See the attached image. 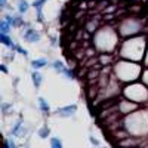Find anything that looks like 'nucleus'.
I'll use <instances>...</instances> for the list:
<instances>
[{"mask_svg": "<svg viewBox=\"0 0 148 148\" xmlns=\"http://www.w3.org/2000/svg\"><path fill=\"white\" fill-rule=\"evenodd\" d=\"M125 127L133 138H141L148 132V111H136L125 120Z\"/></svg>", "mask_w": 148, "mask_h": 148, "instance_id": "1", "label": "nucleus"}, {"mask_svg": "<svg viewBox=\"0 0 148 148\" xmlns=\"http://www.w3.org/2000/svg\"><path fill=\"white\" fill-rule=\"evenodd\" d=\"M123 95L127 96L130 101L133 102H144L148 98V90L145 84H139V83H132L130 86L125 88Z\"/></svg>", "mask_w": 148, "mask_h": 148, "instance_id": "2", "label": "nucleus"}, {"mask_svg": "<svg viewBox=\"0 0 148 148\" xmlns=\"http://www.w3.org/2000/svg\"><path fill=\"white\" fill-rule=\"evenodd\" d=\"M141 31V22L136 21V19H127V21H123L121 22V25H120V33L123 36H129V34H135V33H138Z\"/></svg>", "mask_w": 148, "mask_h": 148, "instance_id": "3", "label": "nucleus"}, {"mask_svg": "<svg viewBox=\"0 0 148 148\" xmlns=\"http://www.w3.org/2000/svg\"><path fill=\"white\" fill-rule=\"evenodd\" d=\"M22 39L28 43H37V42H40L42 36L36 28H33V27L25 24V25H24V31H22Z\"/></svg>", "mask_w": 148, "mask_h": 148, "instance_id": "4", "label": "nucleus"}, {"mask_svg": "<svg viewBox=\"0 0 148 148\" xmlns=\"http://www.w3.org/2000/svg\"><path fill=\"white\" fill-rule=\"evenodd\" d=\"M10 135H14V136H16V138H24L27 135V127L24 126L21 119L14 125V127L10 129Z\"/></svg>", "mask_w": 148, "mask_h": 148, "instance_id": "5", "label": "nucleus"}, {"mask_svg": "<svg viewBox=\"0 0 148 148\" xmlns=\"http://www.w3.org/2000/svg\"><path fill=\"white\" fill-rule=\"evenodd\" d=\"M76 111H77V105L71 104V105H65V107H59L56 110V114L61 117H71L76 114Z\"/></svg>", "mask_w": 148, "mask_h": 148, "instance_id": "6", "label": "nucleus"}, {"mask_svg": "<svg viewBox=\"0 0 148 148\" xmlns=\"http://www.w3.org/2000/svg\"><path fill=\"white\" fill-rule=\"evenodd\" d=\"M47 2V0H34L33 2V8L36 9V12H37V21L39 22H45V16H43V6H45V3Z\"/></svg>", "mask_w": 148, "mask_h": 148, "instance_id": "7", "label": "nucleus"}, {"mask_svg": "<svg viewBox=\"0 0 148 148\" xmlns=\"http://www.w3.org/2000/svg\"><path fill=\"white\" fill-rule=\"evenodd\" d=\"M3 19H6L12 27H24L25 25V22H24V19L18 15H5Z\"/></svg>", "mask_w": 148, "mask_h": 148, "instance_id": "8", "label": "nucleus"}, {"mask_svg": "<svg viewBox=\"0 0 148 148\" xmlns=\"http://www.w3.org/2000/svg\"><path fill=\"white\" fill-rule=\"evenodd\" d=\"M0 42H2L5 46H8L10 51H15V45L16 43H14L12 42V39L8 36V34H5V33H0Z\"/></svg>", "mask_w": 148, "mask_h": 148, "instance_id": "9", "label": "nucleus"}, {"mask_svg": "<svg viewBox=\"0 0 148 148\" xmlns=\"http://www.w3.org/2000/svg\"><path fill=\"white\" fill-rule=\"evenodd\" d=\"M31 80H33V84L36 86V89H39L40 86H42V80H43V77H42V74L37 71V70H34L33 73H31Z\"/></svg>", "mask_w": 148, "mask_h": 148, "instance_id": "10", "label": "nucleus"}, {"mask_svg": "<svg viewBox=\"0 0 148 148\" xmlns=\"http://www.w3.org/2000/svg\"><path fill=\"white\" fill-rule=\"evenodd\" d=\"M46 65H47V59H46V58H40V59L31 61L33 70H40V68H43V67H46Z\"/></svg>", "mask_w": 148, "mask_h": 148, "instance_id": "11", "label": "nucleus"}, {"mask_svg": "<svg viewBox=\"0 0 148 148\" xmlns=\"http://www.w3.org/2000/svg\"><path fill=\"white\" fill-rule=\"evenodd\" d=\"M39 108L42 110V113L43 114H49L51 113V107H49V104H47V101L45 99V98H39Z\"/></svg>", "mask_w": 148, "mask_h": 148, "instance_id": "12", "label": "nucleus"}, {"mask_svg": "<svg viewBox=\"0 0 148 148\" xmlns=\"http://www.w3.org/2000/svg\"><path fill=\"white\" fill-rule=\"evenodd\" d=\"M52 68H53V70H56L59 74H62V76H64V73H65V70H67L68 67H65L62 62H61V61H53Z\"/></svg>", "mask_w": 148, "mask_h": 148, "instance_id": "13", "label": "nucleus"}, {"mask_svg": "<svg viewBox=\"0 0 148 148\" xmlns=\"http://www.w3.org/2000/svg\"><path fill=\"white\" fill-rule=\"evenodd\" d=\"M10 30H12V25H10V24H9L6 19H2V21H0V31L5 33V34H9Z\"/></svg>", "mask_w": 148, "mask_h": 148, "instance_id": "14", "label": "nucleus"}, {"mask_svg": "<svg viewBox=\"0 0 148 148\" xmlns=\"http://www.w3.org/2000/svg\"><path fill=\"white\" fill-rule=\"evenodd\" d=\"M30 9V5L27 0H19V3H18V12L19 14H25V12Z\"/></svg>", "mask_w": 148, "mask_h": 148, "instance_id": "15", "label": "nucleus"}, {"mask_svg": "<svg viewBox=\"0 0 148 148\" xmlns=\"http://www.w3.org/2000/svg\"><path fill=\"white\" fill-rule=\"evenodd\" d=\"M86 30H88L89 33H95L98 31V22L95 19H90L88 24H86Z\"/></svg>", "mask_w": 148, "mask_h": 148, "instance_id": "16", "label": "nucleus"}, {"mask_svg": "<svg viewBox=\"0 0 148 148\" xmlns=\"http://www.w3.org/2000/svg\"><path fill=\"white\" fill-rule=\"evenodd\" d=\"M49 135H51V129H49L47 126H43V127L39 130V136H40L42 139H46Z\"/></svg>", "mask_w": 148, "mask_h": 148, "instance_id": "17", "label": "nucleus"}, {"mask_svg": "<svg viewBox=\"0 0 148 148\" xmlns=\"http://www.w3.org/2000/svg\"><path fill=\"white\" fill-rule=\"evenodd\" d=\"M51 147L52 148H62V141L59 138H51Z\"/></svg>", "mask_w": 148, "mask_h": 148, "instance_id": "18", "label": "nucleus"}, {"mask_svg": "<svg viewBox=\"0 0 148 148\" xmlns=\"http://www.w3.org/2000/svg\"><path fill=\"white\" fill-rule=\"evenodd\" d=\"M9 110H12V104H8V102H2V111L3 114H9Z\"/></svg>", "mask_w": 148, "mask_h": 148, "instance_id": "19", "label": "nucleus"}, {"mask_svg": "<svg viewBox=\"0 0 148 148\" xmlns=\"http://www.w3.org/2000/svg\"><path fill=\"white\" fill-rule=\"evenodd\" d=\"M15 51H16L18 53L24 55V56H27V55H28V52H27V49H24V47H22V46H19V45H15Z\"/></svg>", "mask_w": 148, "mask_h": 148, "instance_id": "20", "label": "nucleus"}, {"mask_svg": "<svg viewBox=\"0 0 148 148\" xmlns=\"http://www.w3.org/2000/svg\"><path fill=\"white\" fill-rule=\"evenodd\" d=\"M5 144L9 147V148H16V144L12 141V139H8V138H5Z\"/></svg>", "mask_w": 148, "mask_h": 148, "instance_id": "21", "label": "nucleus"}, {"mask_svg": "<svg viewBox=\"0 0 148 148\" xmlns=\"http://www.w3.org/2000/svg\"><path fill=\"white\" fill-rule=\"evenodd\" d=\"M89 139H90V142H92L93 145H99V141H98L96 138H93V136H89Z\"/></svg>", "mask_w": 148, "mask_h": 148, "instance_id": "22", "label": "nucleus"}, {"mask_svg": "<svg viewBox=\"0 0 148 148\" xmlns=\"http://www.w3.org/2000/svg\"><path fill=\"white\" fill-rule=\"evenodd\" d=\"M6 3H8V0H0V8L5 9L6 8Z\"/></svg>", "mask_w": 148, "mask_h": 148, "instance_id": "23", "label": "nucleus"}, {"mask_svg": "<svg viewBox=\"0 0 148 148\" xmlns=\"http://www.w3.org/2000/svg\"><path fill=\"white\" fill-rule=\"evenodd\" d=\"M0 70H2V73L8 74V68H6V65H5V64H2V65H0Z\"/></svg>", "mask_w": 148, "mask_h": 148, "instance_id": "24", "label": "nucleus"}, {"mask_svg": "<svg viewBox=\"0 0 148 148\" xmlns=\"http://www.w3.org/2000/svg\"><path fill=\"white\" fill-rule=\"evenodd\" d=\"M51 40H52V42H51V43H52V46H56V45H58V39H56V37H52Z\"/></svg>", "mask_w": 148, "mask_h": 148, "instance_id": "25", "label": "nucleus"}, {"mask_svg": "<svg viewBox=\"0 0 148 148\" xmlns=\"http://www.w3.org/2000/svg\"><path fill=\"white\" fill-rule=\"evenodd\" d=\"M147 2H148V0H147Z\"/></svg>", "mask_w": 148, "mask_h": 148, "instance_id": "26", "label": "nucleus"}]
</instances>
